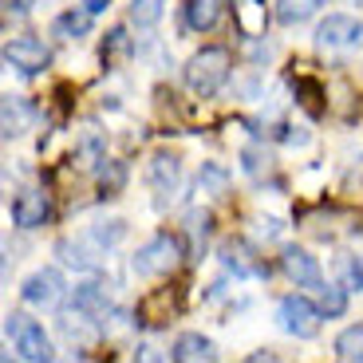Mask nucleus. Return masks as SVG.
I'll return each instance as SVG.
<instances>
[{
    "mask_svg": "<svg viewBox=\"0 0 363 363\" xmlns=\"http://www.w3.org/2000/svg\"><path fill=\"white\" fill-rule=\"evenodd\" d=\"M324 320L328 316L320 312L316 300L300 296V292H289V296H281V304H277V324H281V332H289V336H296V340H316Z\"/></svg>",
    "mask_w": 363,
    "mask_h": 363,
    "instance_id": "obj_3",
    "label": "nucleus"
},
{
    "mask_svg": "<svg viewBox=\"0 0 363 363\" xmlns=\"http://www.w3.org/2000/svg\"><path fill=\"white\" fill-rule=\"evenodd\" d=\"M146 182H150V190H155V206L166 209L182 190V162L166 150H158L150 162H146Z\"/></svg>",
    "mask_w": 363,
    "mask_h": 363,
    "instance_id": "obj_4",
    "label": "nucleus"
},
{
    "mask_svg": "<svg viewBox=\"0 0 363 363\" xmlns=\"http://www.w3.org/2000/svg\"><path fill=\"white\" fill-rule=\"evenodd\" d=\"M0 123H4V138L24 135L32 123H36V107L20 95H4V107H0Z\"/></svg>",
    "mask_w": 363,
    "mask_h": 363,
    "instance_id": "obj_15",
    "label": "nucleus"
},
{
    "mask_svg": "<svg viewBox=\"0 0 363 363\" xmlns=\"http://www.w3.org/2000/svg\"><path fill=\"white\" fill-rule=\"evenodd\" d=\"M229 72H233V55H229V48L209 44V48H201V52H194L190 60H186L182 79H186V87H190L198 99H213V95L229 83Z\"/></svg>",
    "mask_w": 363,
    "mask_h": 363,
    "instance_id": "obj_1",
    "label": "nucleus"
},
{
    "mask_svg": "<svg viewBox=\"0 0 363 363\" xmlns=\"http://www.w3.org/2000/svg\"><path fill=\"white\" fill-rule=\"evenodd\" d=\"M336 359L344 363H363V324H347L344 332L336 336Z\"/></svg>",
    "mask_w": 363,
    "mask_h": 363,
    "instance_id": "obj_18",
    "label": "nucleus"
},
{
    "mask_svg": "<svg viewBox=\"0 0 363 363\" xmlns=\"http://www.w3.org/2000/svg\"><path fill=\"white\" fill-rule=\"evenodd\" d=\"M182 257H186L182 237H174V233H155L146 245H138L130 269H135V277H170V272L182 264Z\"/></svg>",
    "mask_w": 363,
    "mask_h": 363,
    "instance_id": "obj_2",
    "label": "nucleus"
},
{
    "mask_svg": "<svg viewBox=\"0 0 363 363\" xmlns=\"http://www.w3.org/2000/svg\"><path fill=\"white\" fill-rule=\"evenodd\" d=\"M87 237H91V241H95L99 249H107V253H111V249H115L118 241H123V237H127V221H123V218L95 221V225L87 229Z\"/></svg>",
    "mask_w": 363,
    "mask_h": 363,
    "instance_id": "obj_19",
    "label": "nucleus"
},
{
    "mask_svg": "<svg viewBox=\"0 0 363 363\" xmlns=\"http://www.w3.org/2000/svg\"><path fill=\"white\" fill-rule=\"evenodd\" d=\"M170 359L178 363H213L218 359V344L201 332H182L178 340L170 344Z\"/></svg>",
    "mask_w": 363,
    "mask_h": 363,
    "instance_id": "obj_13",
    "label": "nucleus"
},
{
    "mask_svg": "<svg viewBox=\"0 0 363 363\" xmlns=\"http://www.w3.org/2000/svg\"><path fill=\"white\" fill-rule=\"evenodd\" d=\"M221 16H225V0H186L182 4V20L190 32H213Z\"/></svg>",
    "mask_w": 363,
    "mask_h": 363,
    "instance_id": "obj_14",
    "label": "nucleus"
},
{
    "mask_svg": "<svg viewBox=\"0 0 363 363\" xmlns=\"http://www.w3.org/2000/svg\"><path fill=\"white\" fill-rule=\"evenodd\" d=\"M359 4H363V0H359Z\"/></svg>",
    "mask_w": 363,
    "mask_h": 363,
    "instance_id": "obj_29",
    "label": "nucleus"
},
{
    "mask_svg": "<svg viewBox=\"0 0 363 363\" xmlns=\"http://www.w3.org/2000/svg\"><path fill=\"white\" fill-rule=\"evenodd\" d=\"M218 253H221V264H225L233 277H241V281H245V277H269V264L257 257V249L249 245L245 237H229V241H221Z\"/></svg>",
    "mask_w": 363,
    "mask_h": 363,
    "instance_id": "obj_10",
    "label": "nucleus"
},
{
    "mask_svg": "<svg viewBox=\"0 0 363 363\" xmlns=\"http://www.w3.org/2000/svg\"><path fill=\"white\" fill-rule=\"evenodd\" d=\"M72 308H79V312H87V316H107V308H111V300H107V289H103L99 281H83V284H75V292H72Z\"/></svg>",
    "mask_w": 363,
    "mask_h": 363,
    "instance_id": "obj_17",
    "label": "nucleus"
},
{
    "mask_svg": "<svg viewBox=\"0 0 363 363\" xmlns=\"http://www.w3.org/2000/svg\"><path fill=\"white\" fill-rule=\"evenodd\" d=\"M127 52H130L127 28H115V32H111V40L103 44V60H115V55H127Z\"/></svg>",
    "mask_w": 363,
    "mask_h": 363,
    "instance_id": "obj_24",
    "label": "nucleus"
},
{
    "mask_svg": "<svg viewBox=\"0 0 363 363\" xmlns=\"http://www.w3.org/2000/svg\"><path fill=\"white\" fill-rule=\"evenodd\" d=\"M344 281H347V289L363 292V257H347L344 261Z\"/></svg>",
    "mask_w": 363,
    "mask_h": 363,
    "instance_id": "obj_25",
    "label": "nucleus"
},
{
    "mask_svg": "<svg viewBox=\"0 0 363 363\" xmlns=\"http://www.w3.org/2000/svg\"><path fill=\"white\" fill-rule=\"evenodd\" d=\"M281 269L284 277H289L296 289H324V269H320V261L308 253V249H300V245H284L281 249Z\"/></svg>",
    "mask_w": 363,
    "mask_h": 363,
    "instance_id": "obj_8",
    "label": "nucleus"
},
{
    "mask_svg": "<svg viewBox=\"0 0 363 363\" xmlns=\"http://www.w3.org/2000/svg\"><path fill=\"white\" fill-rule=\"evenodd\" d=\"M166 4L170 0H130V20L138 28H155L158 20L166 16Z\"/></svg>",
    "mask_w": 363,
    "mask_h": 363,
    "instance_id": "obj_20",
    "label": "nucleus"
},
{
    "mask_svg": "<svg viewBox=\"0 0 363 363\" xmlns=\"http://www.w3.org/2000/svg\"><path fill=\"white\" fill-rule=\"evenodd\" d=\"M316 44L320 48H359L363 44V20L347 16V12H332L316 24Z\"/></svg>",
    "mask_w": 363,
    "mask_h": 363,
    "instance_id": "obj_6",
    "label": "nucleus"
},
{
    "mask_svg": "<svg viewBox=\"0 0 363 363\" xmlns=\"http://www.w3.org/2000/svg\"><path fill=\"white\" fill-rule=\"evenodd\" d=\"M123 178H127L123 162H111V166H103V170H99V182L107 186V190H118V186H123Z\"/></svg>",
    "mask_w": 363,
    "mask_h": 363,
    "instance_id": "obj_26",
    "label": "nucleus"
},
{
    "mask_svg": "<svg viewBox=\"0 0 363 363\" xmlns=\"http://www.w3.org/2000/svg\"><path fill=\"white\" fill-rule=\"evenodd\" d=\"M79 4H83V9H87V12H95V16L111 9V0H79Z\"/></svg>",
    "mask_w": 363,
    "mask_h": 363,
    "instance_id": "obj_27",
    "label": "nucleus"
},
{
    "mask_svg": "<svg viewBox=\"0 0 363 363\" xmlns=\"http://www.w3.org/2000/svg\"><path fill=\"white\" fill-rule=\"evenodd\" d=\"M316 304H320V312H324L328 320H336V316H344V312H347V292L340 289V284H324Z\"/></svg>",
    "mask_w": 363,
    "mask_h": 363,
    "instance_id": "obj_21",
    "label": "nucleus"
},
{
    "mask_svg": "<svg viewBox=\"0 0 363 363\" xmlns=\"http://www.w3.org/2000/svg\"><path fill=\"white\" fill-rule=\"evenodd\" d=\"M272 158L264 155L261 146H245V150H241V166H245V174H253V178H261V174H269L272 170Z\"/></svg>",
    "mask_w": 363,
    "mask_h": 363,
    "instance_id": "obj_23",
    "label": "nucleus"
},
{
    "mask_svg": "<svg viewBox=\"0 0 363 363\" xmlns=\"http://www.w3.org/2000/svg\"><path fill=\"white\" fill-rule=\"evenodd\" d=\"M261 233H264V237H277V233H281V221H277V218H264V221H261Z\"/></svg>",
    "mask_w": 363,
    "mask_h": 363,
    "instance_id": "obj_28",
    "label": "nucleus"
},
{
    "mask_svg": "<svg viewBox=\"0 0 363 363\" xmlns=\"http://www.w3.org/2000/svg\"><path fill=\"white\" fill-rule=\"evenodd\" d=\"M91 16H95V12H87L83 4L79 9L60 12V16L52 20V36L55 40H83V36H91Z\"/></svg>",
    "mask_w": 363,
    "mask_h": 363,
    "instance_id": "obj_16",
    "label": "nucleus"
},
{
    "mask_svg": "<svg viewBox=\"0 0 363 363\" xmlns=\"http://www.w3.org/2000/svg\"><path fill=\"white\" fill-rule=\"evenodd\" d=\"M4 64L16 67V72L24 75H40L48 64H52V48L44 44V40L36 36H16L4 44Z\"/></svg>",
    "mask_w": 363,
    "mask_h": 363,
    "instance_id": "obj_7",
    "label": "nucleus"
},
{
    "mask_svg": "<svg viewBox=\"0 0 363 363\" xmlns=\"http://www.w3.org/2000/svg\"><path fill=\"white\" fill-rule=\"evenodd\" d=\"M64 296H67V281L60 269H36L20 289V300L32 304V308H55Z\"/></svg>",
    "mask_w": 363,
    "mask_h": 363,
    "instance_id": "obj_5",
    "label": "nucleus"
},
{
    "mask_svg": "<svg viewBox=\"0 0 363 363\" xmlns=\"http://www.w3.org/2000/svg\"><path fill=\"white\" fill-rule=\"evenodd\" d=\"M55 253H60V261H64L67 269L91 272V269H99V261L107 257V249H99V245H95V241H91L87 233H83L79 241H72V237H64V241H55Z\"/></svg>",
    "mask_w": 363,
    "mask_h": 363,
    "instance_id": "obj_11",
    "label": "nucleus"
},
{
    "mask_svg": "<svg viewBox=\"0 0 363 363\" xmlns=\"http://www.w3.org/2000/svg\"><path fill=\"white\" fill-rule=\"evenodd\" d=\"M12 347H16V355H20V359H28V363H48V359H55L52 336H48L44 324H36V320H28V324L20 328V336L12 340Z\"/></svg>",
    "mask_w": 363,
    "mask_h": 363,
    "instance_id": "obj_12",
    "label": "nucleus"
},
{
    "mask_svg": "<svg viewBox=\"0 0 363 363\" xmlns=\"http://www.w3.org/2000/svg\"><path fill=\"white\" fill-rule=\"evenodd\" d=\"M12 213V225L16 229H40L52 221V198L44 190H20L9 206Z\"/></svg>",
    "mask_w": 363,
    "mask_h": 363,
    "instance_id": "obj_9",
    "label": "nucleus"
},
{
    "mask_svg": "<svg viewBox=\"0 0 363 363\" xmlns=\"http://www.w3.org/2000/svg\"><path fill=\"white\" fill-rule=\"evenodd\" d=\"M225 182H229V170H225V166H218V162H206V166H201V174H198V186H201V190H213V194L225 190Z\"/></svg>",
    "mask_w": 363,
    "mask_h": 363,
    "instance_id": "obj_22",
    "label": "nucleus"
}]
</instances>
